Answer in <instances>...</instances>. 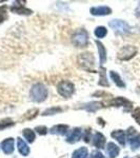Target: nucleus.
Instances as JSON below:
<instances>
[{"instance_id": "nucleus-1", "label": "nucleus", "mask_w": 140, "mask_h": 158, "mask_svg": "<svg viewBox=\"0 0 140 158\" xmlns=\"http://www.w3.org/2000/svg\"><path fill=\"white\" fill-rule=\"evenodd\" d=\"M47 89L42 83H36L32 86L30 92V96L35 102H42L47 98Z\"/></svg>"}, {"instance_id": "nucleus-2", "label": "nucleus", "mask_w": 140, "mask_h": 158, "mask_svg": "<svg viewBox=\"0 0 140 158\" xmlns=\"http://www.w3.org/2000/svg\"><path fill=\"white\" fill-rule=\"evenodd\" d=\"M57 92L60 94L62 97L64 98H70L71 96L75 92V86L71 81L68 80H62L58 83L57 85Z\"/></svg>"}, {"instance_id": "nucleus-3", "label": "nucleus", "mask_w": 140, "mask_h": 158, "mask_svg": "<svg viewBox=\"0 0 140 158\" xmlns=\"http://www.w3.org/2000/svg\"><path fill=\"white\" fill-rule=\"evenodd\" d=\"M78 64L80 65L82 69H84L86 71H90V72H94L93 67H94V57L93 55L90 53H82L77 57Z\"/></svg>"}, {"instance_id": "nucleus-4", "label": "nucleus", "mask_w": 140, "mask_h": 158, "mask_svg": "<svg viewBox=\"0 0 140 158\" xmlns=\"http://www.w3.org/2000/svg\"><path fill=\"white\" fill-rule=\"evenodd\" d=\"M73 43L75 47L77 48H84L88 45L89 42V35L86 33L85 30L80 29L78 31H76L75 34L73 35Z\"/></svg>"}, {"instance_id": "nucleus-5", "label": "nucleus", "mask_w": 140, "mask_h": 158, "mask_svg": "<svg viewBox=\"0 0 140 158\" xmlns=\"http://www.w3.org/2000/svg\"><path fill=\"white\" fill-rule=\"evenodd\" d=\"M137 53V49L132 45H126L123 47L122 49L119 51L118 53V58L120 60H129L131 58H133Z\"/></svg>"}, {"instance_id": "nucleus-6", "label": "nucleus", "mask_w": 140, "mask_h": 158, "mask_svg": "<svg viewBox=\"0 0 140 158\" xmlns=\"http://www.w3.org/2000/svg\"><path fill=\"white\" fill-rule=\"evenodd\" d=\"M109 25H110V27H112L113 30L118 31V32H121V33H128L130 31V25L126 23V21H123V20L114 19L109 23Z\"/></svg>"}, {"instance_id": "nucleus-7", "label": "nucleus", "mask_w": 140, "mask_h": 158, "mask_svg": "<svg viewBox=\"0 0 140 158\" xmlns=\"http://www.w3.org/2000/svg\"><path fill=\"white\" fill-rule=\"evenodd\" d=\"M109 104H110V106H124L126 111H131L132 106H133L131 101H129L128 99H126L123 97H117V98L112 99L110 102H109Z\"/></svg>"}, {"instance_id": "nucleus-8", "label": "nucleus", "mask_w": 140, "mask_h": 158, "mask_svg": "<svg viewBox=\"0 0 140 158\" xmlns=\"http://www.w3.org/2000/svg\"><path fill=\"white\" fill-rule=\"evenodd\" d=\"M129 137H130V144L132 149L136 150L140 147V135L137 134L134 128L129 129Z\"/></svg>"}, {"instance_id": "nucleus-9", "label": "nucleus", "mask_w": 140, "mask_h": 158, "mask_svg": "<svg viewBox=\"0 0 140 158\" xmlns=\"http://www.w3.org/2000/svg\"><path fill=\"white\" fill-rule=\"evenodd\" d=\"M81 135H82V131H81L80 128L73 129L72 131L68 133L65 140H67L68 142H70V143H75V142H77L78 140L80 139Z\"/></svg>"}, {"instance_id": "nucleus-10", "label": "nucleus", "mask_w": 140, "mask_h": 158, "mask_svg": "<svg viewBox=\"0 0 140 158\" xmlns=\"http://www.w3.org/2000/svg\"><path fill=\"white\" fill-rule=\"evenodd\" d=\"M90 12L92 15H95V16H104V15H110L112 10L109 6H95L92 7Z\"/></svg>"}, {"instance_id": "nucleus-11", "label": "nucleus", "mask_w": 140, "mask_h": 158, "mask_svg": "<svg viewBox=\"0 0 140 158\" xmlns=\"http://www.w3.org/2000/svg\"><path fill=\"white\" fill-rule=\"evenodd\" d=\"M1 148H2V151L4 152V154H6V155L12 154V153L14 152V139L13 138L6 139L2 142Z\"/></svg>"}, {"instance_id": "nucleus-12", "label": "nucleus", "mask_w": 140, "mask_h": 158, "mask_svg": "<svg viewBox=\"0 0 140 158\" xmlns=\"http://www.w3.org/2000/svg\"><path fill=\"white\" fill-rule=\"evenodd\" d=\"M93 143H94V146L96 148H98V149H102L104 147V144H105V137L101 133L97 132V133L95 134V136H94Z\"/></svg>"}, {"instance_id": "nucleus-13", "label": "nucleus", "mask_w": 140, "mask_h": 158, "mask_svg": "<svg viewBox=\"0 0 140 158\" xmlns=\"http://www.w3.org/2000/svg\"><path fill=\"white\" fill-rule=\"evenodd\" d=\"M11 11L13 13H17V14H20V15H31L32 14V11H31V10L25 9L22 4H16L15 2H14V6L11 7Z\"/></svg>"}, {"instance_id": "nucleus-14", "label": "nucleus", "mask_w": 140, "mask_h": 158, "mask_svg": "<svg viewBox=\"0 0 140 158\" xmlns=\"http://www.w3.org/2000/svg\"><path fill=\"white\" fill-rule=\"evenodd\" d=\"M17 148H18L20 154L23 155V156H27L30 154V148L21 138H17Z\"/></svg>"}, {"instance_id": "nucleus-15", "label": "nucleus", "mask_w": 140, "mask_h": 158, "mask_svg": "<svg viewBox=\"0 0 140 158\" xmlns=\"http://www.w3.org/2000/svg\"><path fill=\"white\" fill-rule=\"evenodd\" d=\"M100 108H102V103L97 102V101H93V102L82 104V106H80V109H84L88 112H96Z\"/></svg>"}, {"instance_id": "nucleus-16", "label": "nucleus", "mask_w": 140, "mask_h": 158, "mask_svg": "<svg viewBox=\"0 0 140 158\" xmlns=\"http://www.w3.org/2000/svg\"><path fill=\"white\" fill-rule=\"evenodd\" d=\"M112 137L115 138L121 146H126V133L122 130H118V131H114L112 133Z\"/></svg>"}, {"instance_id": "nucleus-17", "label": "nucleus", "mask_w": 140, "mask_h": 158, "mask_svg": "<svg viewBox=\"0 0 140 158\" xmlns=\"http://www.w3.org/2000/svg\"><path fill=\"white\" fill-rule=\"evenodd\" d=\"M96 44L98 47V52H99V59H100V64H103L106 61V50L104 48V45L100 41H96Z\"/></svg>"}, {"instance_id": "nucleus-18", "label": "nucleus", "mask_w": 140, "mask_h": 158, "mask_svg": "<svg viewBox=\"0 0 140 158\" xmlns=\"http://www.w3.org/2000/svg\"><path fill=\"white\" fill-rule=\"evenodd\" d=\"M68 127L65 126V124H58V126H55L51 129V133L52 134H56V135H64L68 133Z\"/></svg>"}, {"instance_id": "nucleus-19", "label": "nucleus", "mask_w": 140, "mask_h": 158, "mask_svg": "<svg viewBox=\"0 0 140 158\" xmlns=\"http://www.w3.org/2000/svg\"><path fill=\"white\" fill-rule=\"evenodd\" d=\"M119 152H120V150H119V148L116 146L115 143H113V142H110V143L108 144V154L110 158H116L118 156Z\"/></svg>"}, {"instance_id": "nucleus-20", "label": "nucleus", "mask_w": 140, "mask_h": 158, "mask_svg": "<svg viewBox=\"0 0 140 158\" xmlns=\"http://www.w3.org/2000/svg\"><path fill=\"white\" fill-rule=\"evenodd\" d=\"M110 76H111L112 80L115 82V85L117 86H119V88H126V83H124L123 81L121 80L119 74H117L116 72H114V71H111V72H110Z\"/></svg>"}, {"instance_id": "nucleus-21", "label": "nucleus", "mask_w": 140, "mask_h": 158, "mask_svg": "<svg viewBox=\"0 0 140 158\" xmlns=\"http://www.w3.org/2000/svg\"><path fill=\"white\" fill-rule=\"evenodd\" d=\"M99 75H100V79H99V85L101 86H110V83L108 81V78H106V72L105 69L101 68L100 71H99Z\"/></svg>"}, {"instance_id": "nucleus-22", "label": "nucleus", "mask_w": 140, "mask_h": 158, "mask_svg": "<svg viewBox=\"0 0 140 158\" xmlns=\"http://www.w3.org/2000/svg\"><path fill=\"white\" fill-rule=\"evenodd\" d=\"M86 156H88V149L82 147L73 153L72 158H86Z\"/></svg>"}, {"instance_id": "nucleus-23", "label": "nucleus", "mask_w": 140, "mask_h": 158, "mask_svg": "<svg viewBox=\"0 0 140 158\" xmlns=\"http://www.w3.org/2000/svg\"><path fill=\"white\" fill-rule=\"evenodd\" d=\"M22 134H23L24 138L27 140V142H30V143L34 142V140H35L34 131H32V130H30V129H24L23 131H22Z\"/></svg>"}, {"instance_id": "nucleus-24", "label": "nucleus", "mask_w": 140, "mask_h": 158, "mask_svg": "<svg viewBox=\"0 0 140 158\" xmlns=\"http://www.w3.org/2000/svg\"><path fill=\"white\" fill-rule=\"evenodd\" d=\"M38 109H32V110H30V111H27V113L24 114L23 117H22V120H31V119H33V118H35V117L37 116V114H38Z\"/></svg>"}, {"instance_id": "nucleus-25", "label": "nucleus", "mask_w": 140, "mask_h": 158, "mask_svg": "<svg viewBox=\"0 0 140 158\" xmlns=\"http://www.w3.org/2000/svg\"><path fill=\"white\" fill-rule=\"evenodd\" d=\"M62 112V109L58 108V106H54V108H50L47 110H45L44 112L42 113L43 116H49V115H55V114H58Z\"/></svg>"}, {"instance_id": "nucleus-26", "label": "nucleus", "mask_w": 140, "mask_h": 158, "mask_svg": "<svg viewBox=\"0 0 140 158\" xmlns=\"http://www.w3.org/2000/svg\"><path fill=\"white\" fill-rule=\"evenodd\" d=\"M12 126H14V122H13L12 119L6 118V119H2V120H0V131H1V130H4V129L9 128V127H12Z\"/></svg>"}, {"instance_id": "nucleus-27", "label": "nucleus", "mask_w": 140, "mask_h": 158, "mask_svg": "<svg viewBox=\"0 0 140 158\" xmlns=\"http://www.w3.org/2000/svg\"><path fill=\"white\" fill-rule=\"evenodd\" d=\"M106 34H108V31H106V29L104 27H96V30H95L96 37L103 38L104 36H106Z\"/></svg>"}, {"instance_id": "nucleus-28", "label": "nucleus", "mask_w": 140, "mask_h": 158, "mask_svg": "<svg viewBox=\"0 0 140 158\" xmlns=\"http://www.w3.org/2000/svg\"><path fill=\"white\" fill-rule=\"evenodd\" d=\"M7 19V6H0V23Z\"/></svg>"}, {"instance_id": "nucleus-29", "label": "nucleus", "mask_w": 140, "mask_h": 158, "mask_svg": "<svg viewBox=\"0 0 140 158\" xmlns=\"http://www.w3.org/2000/svg\"><path fill=\"white\" fill-rule=\"evenodd\" d=\"M35 131L40 135H47V127H44V126L36 127V128H35Z\"/></svg>"}, {"instance_id": "nucleus-30", "label": "nucleus", "mask_w": 140, "mask_h": 158, "mask_svg": "<svg viewBox=\"0 0 140 158\" xmlns=\"http://www.w3.org/2000/svg\"><path fill=\"white\" fill-rule=\"evenodd\" d=\"M133 117H134V119L137 121V123L140 126V108H137V109H135L134 110V112H133Z\"/></svg>"}, {"instance_id": "nucleus-31", "label": "nucleus", "mask_w": 140, "mask_h": 158, "mask_svg": "<svg viewBox=\"0 0 140 158\" xmlns=\"http://www.w3.org/2000/svg\"><path fill=\"white\" fill-rule=\"evenodd\" d=\"M91 158H105V157H104V155H103L101 152H99V151H94V152H92Z\"/></svg>"}, {"instance_id": "nucleus-32", "label": "nucleus", "mask_w": 140, "mask_h": 158, "mask_svg": "<svg viewBox=\"0 0 140 158\" xmlns=\"http://www.w3.org/2000/svg\"><path fill=\"white\" fill-rule=\"evenodd\" d=\"M83 139H84L85 142L90 141V139H91V131H90V129H88L84 132V135H83Z\"/></svg>"}, {"instance_id": "nucleus-33", "label": "nucleus", "mask_w": 140, "mask_h": 158, "mask_svg": "<svg viewBox=\"0 0 140 158\" xmlns=\"http://www.w3.org/2000/svg\"><path fill=\"white\" fill-rule=\"evenodd\" d=\"M138 158H140V157H138Z\"/></svg>"}]
</instances>
